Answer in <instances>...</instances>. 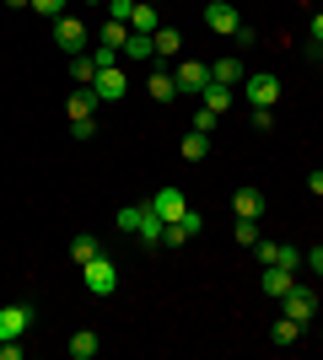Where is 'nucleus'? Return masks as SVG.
Here are the masks:
<instances>
[{
  "label": "nucleus",
  "instance_id": "8",
  "mask_svg": "<svg viewBox=\"0 0 323 360\" xmlns=\"http://www.w3.org/2000/svg\"><path fill=\"white\" fill-rule=\"evenodd\" d=\"M248 103H253V108H275V103H280V81H275L270 70L248 75Z\"/></svg>",
  "mask_w": 323,
  "mask_h": 360
},
{
  "label": "nucleus",
  "instance_id": "29",
  "mask_svg": "<svg viewBox=\"0 0 323 360\" xmlns=\"http://www.w3.org/2000/svg\"><path fill=\"white\" fill-rule=\"evenodd\" d=\"M178 226H184V231H189V242H194V237H200V231H205V215L184 210V215H178Z\"/></svg>",
  "mask_w": 323,
  "mask_h": 360
},
{
  "label": "nucleus",
  "instance_id": "4",
  "mask_svg": "<svg viewBox=\"0 0 323 360\" xmlns=\"http://www.w3.org/2000/svg\"><path fill=\"white\" fill-rule=\"evenodd\" d=\"M253 258H259L264 269H270V264H280V269H296V264H308V253H296V248H286V242H253Z\"/></svg>",
  "mask_w": 323,
  "mask_h": 360
},
{
  "label": "nucleus",
  "instance_id": "26",
  "mask_svg": "<svg viewBox=\"0 0 323 360\" xmlns=\"http://www.w3.org/2000/svg\"><path fill=\"white\" fill-rule=\"evenodd\" d=\"M97 38H103L108 49H124V38H129V22H113V16H108V22H103V32H97Z\"/></svg>",
  "mask_w": 323,
  "mask_h": 360
},
{
  "label": "nucleus",
  "instance_id": "14",
  "mask_svg": "<svg viewBox=\"0 0 323 360\" xmlns=\"http://www.w3.org/2000/svg\"><path fill=\"white\" fill-rule=\"evenodd\" d=\"M232 210L248 215V221H259V215H264V194H259V188H237V194H232Z\"/></svg>",
  "mask_w": 323,
  "mask_h": 360
},
{
  "label": "nucleus",
  "instance_id": "2",
  "mask_svg": "<svg viewBox=\"0 0 323 360\" xmlns=\"http://www.w3.org/2000/svg\"><path fill=\"white\" fill-rule=\"evenodd\" d=\"M32 328V301H11V307H0V345L6 339H22Z\"/></svg>",
  "mask_w": 323,
  "mask_h": 360
},
{
  "label": "nucleus",
  "instance_id": "37",
  "mask_svg": "<svg viewBox=\"0 0 323 360\" xmlns=\"http://www.w3.org/2000/svg\"><path fill=\"white\" fill-rule=\"evenodd\" d=\"M81 6H108V0H81Z\"/></svg>",
  "mask_w": 323,
  "mask_h": 360
},
{
  "label": "nucleus",
  "instance_id": "5",
  "mask_svg": "<svg viewBox=\"0 0 323 360\" xmlns=\"http://www.w3.org/2000/svg\"><path fill=\"white\" fill-rule=\"evenodd\" d=\"M54 44L65 54H87V27H81V16H54Z\"/></svg>",
  "mask_w": 323,
  "mask_h": 360
},
{
  "label": "nucleus",
  "instance_id": "23",
  "mask_svg": "<svg viewBox=\"0 0 323 360\" xmlns=\"http://www.w3.org/2000/svg\"><path fill=\"white\" fill-rule=\"evenodd\" d=\"M162 226H167V221H162V215H146V221H140V231H135V242H140V248H156V242H162Z\"/></svg>",
  "mask_w": 323,
  "mask_h": 360
},
{
  "label": "nucleus",
  "instance_id": "6",
  "mask_svg": "<svg viewBox=\"0 0 323 360\" xmlns=\"http://www.w3.org/2000/svg\"><path fill=\"white\" fill-rule=\"evenodd\" d=\"M280 307H286V317H296V323H308V317L318 312V290H312V285H291L286 296H280Z\"/></svg>",
  "mask_w": 323,
  "mask_h": 360
},
{
  "label": "nucleus",
  "instance_id": "30",
  "mask_svg": "<svg viewBox=\"0 0 323 360\" xmlns=\"http://www.w3.org/2000/svg\"><path fill=\"white\" fill-rule=\"evenodd\" d=\"M32 11H38V16H49V22H54V16H65V0H32Z\"/></svg>",
  "mask_w": 323,
  "mask_h": 360
},
{
  "label": "nucleus",
  "instance_id": "11",
  "mask_svg": "<svg viewBox=\"0 0 323 360\" xmlns=\"http://www.w3.org/2000/svg\"><path fill=\"white\" fill-rule=\"evenodd\" d=\"M65 119H70V124L97 119V91L92 86H76V91H70V103H65Z\"/></svg>",
  "mask_w": 323,
  "mask_h": 360
},
{
  "label": "nucleus",
  "instance_id": "27",
  "mask_svg": "<svg viewBox=\"0 0 323 360\" xmlns=\"http://www.w3.org/2000/svg\"><path fill=\"white\" fill-rule=\"evenodd\" d=\"M232 237L243 242V248H253V242H259V221H248V215H237V226H232Z\"/></svg>",
  "mask_w": 323,
  "mask_h": 360
},
{
  "label": "nucleus",
  "instance_id": "1",
  "mask_svg": "<svg viewBox=\"0 0 323 360\" xmlns=\"http://www.w3.org/2000/svg\"><path fill=\"white\" fill-rule=\"evenodd\" d=\"M81 280H87V290H92V296H113V290H119V264H113V258H87V264H81Z\"/></svg>",
  "mask_w": 323,
  "mask_h": 360
},
{
  "label": "nucleus",
  "instance_id": "17",
  "mask_svg": "<svg viewBox=\"0 0 323 360\" xmlns=\"http://www.w3.org/2000/svg\"><path fill=\"white\" fill-rule=\"evenodd\" d=\"M70 81H76V86H92V81H97V60H92V49H87V54H70Z\"/></svg>",
  "mask_w": 323,
  "mask_h": 360
},
{
  "label": "nucleus",
  "instance_id": "19",
  "mask_svg": "<svg viewBox=\"0 0 323 360\" xmlns=\"http://www.w3.org/2000/svg\"><path fill=\"white\" fill-rule=\"evenodd\" d=\"M146 91H151L156 103L167 108V103H172V97H178V81H172V75H167V70H156V75H151V81H146Z\"/></svg>",
  "mask_w": 323,
  "mask_h": 360
},
{
  "label": "nucleus",
  "instance_id": "12",
  "mask_svg": "<svg viewBox=\"0 0 323 360\" xmlns=\"http://www.w3.org/2000/svg\"><path fill=\"white\" fill-rule=\"evenodd\" d=\"M259 285H264V296H275V301H280V296H286V290L296 285V269H280V264H270Z\"/></svg>",
  "mask_w": 323,
  "mask_h": 360
},
{
  "label": "nucleus",
  "instance_id": "22",
  "mask_svg": "<svg viewBox=\"0 0 323 360\" xmlns=\"http://www.w3.org/2000/svg\"><path fill=\"white\" fill-rule=\"evenodd\" d=\"M146 215H151V205H124V210H119V231H124V237H135Z\"/></svg>",
  "mask_w": 323,
  "mask_h": 360
},
{
  "label": "nucleus",
  "instance_id": "16",
  "mask_svg": "<svg viewBox=\"0 0 323 360\" xmlns=\"http://www.w3.org/2000/svg\"><path fill=\"white\" fill-rule=\"evenodd\" d=\"M243 60H232V54H227V60H215L210 65V81H215V86H237V81H243Z\"/></svg>",
  "mask_w": 323,
  "mask_h": 360
},
{
  "label": "nucleus",
  "instance_id": "28",
  "mask_svg": "<svg viewBox=\"0 0 323 360\" xmlns=\"http://www.w3.org/2000/svg\"><path fill=\"white\" fill-rule=\"evenodd\" d=\"M296 339H302V323H296V317H280L275 323V345H296Z\"/></svg>",
  "mask_w": 323,
  "mask_h": 360
},
{
  "label": "nucleus",
  "instance_id": "25",
  "mask_svg": "<svg viewBox=\"0 0 323 360\" xmlns=\"http://www.w3.org/2000/svg\"><path fill=\"white\" fill-rule=\"evenodd\" d=\"M97 253H103V242H97L92 231H81V237L70 242V258H76V264H87V258H97Z\"/></svg>",
  "mask_w": 323,
  "mask_h": 360
},
{
  "label": "nucleus",
  "instance_id": "21",
  "mask_svg": "<svg viewBox=\"0 0 323 360\" xmlns=\"http://www.w3.org/2000/svg\"><path fill=\"white\" fill-rule=\"evenodd\" d=\"M151 38H156V54H162V60H172V54L184 49V32H178V27H156Z\"/></svg>",
  "mask_w": 323,
  "mask_h": 360
},
{
  "label": "nucleus",
  "instance_id": "10",
  "mask_svg": "<svg viewBox=\"0 0 323 360\" xmlns=\"http://www.w3.org/2000/svg\"><path fill=\"white\" fill-rule=\"evenodd\" d=\"M151 210L162 215V221H178V215L189 210V199H184V188H172V183H167V188H156V194H151Z\"/></svg>",
  "mask_w": 323,
  "mask_h": 360
},
{
  "label": "nucleus",
  "instance_id": "32",
  "mask_svg": "<svg viewBox=\"0 0 323 360\" xmlns=\"http://www.w3.org/2000/svg\"><path fill=\"white\" fill-rule=\"evenodd\" d=\"M97 129H103V124H97V119H87V124H70V135H76V140H92Z\"/></svg>",
  "mask_w": 323,
  "mask_h": 360
},
{
  "label": "nucleus",
  "instance_id": "13",
  "mask_svg": "<svg viewBox=\"0 0 323 360\" xmlns=\"http://www.w3.org/2000/svg\"><path fill=\"white\" fill-rule=\"evenodd\" d=\"M65 349H70V360H92L97 349H103V339H97L92 328H76V333H70V345H65Z\"/></svg>",
  "mask_w": 323,
  "mask_h": 360
},
{
  "label": "nucleus",
  "instance_id": "31",
  "mask_svg": "<svg viewBox=\"0 0 323 360\" xmlns=\"http://www.w3.org/2000/svg\"><path fill=\"white\" fill-rule=\"evenodd\" d=\"M248 119H253V129H275V108H253Z\"/></svg>",
  "mask_w": 323,
  "mask_h": 360
},
{
  "label": "nucleus",
  "instance_id": "34",
  "mask_svg": "<svg viewBox=\"0 0 323 360\" xmlns=\"http://www.w3.org/2000/svg\"><path fill=\"white\" fill-rule=\"evenodd\" d=\"M312 44H318V49H323V11H318V16H312Z\"/></svg>",
  "mask_w": 323,
  "mask_h": 360
},
{
  "label": "nucleus",
  "instance_id": "20",
  "mask_svg": "<svg viewBox=\"0 0 323 360\" xmlns=\"http://www.w3.org/2000/svg\"><path fill=\"white\" fill-rule=\"evenodd\" d=\"M205 156H210V135H205V129H189L184 135V162H205Z\"/></svg>",
  "mask_w": 323,
  "mask_h": 360
},
{
  "label": "nucleus",
  "instance_id": "36",
  "mask_svg": "<svg viewBox=\"0 0 323 360\" xmlns=\"http://www.w3.org/2000/svg\"><path fill=\"white\" fill-rule=\"evenodd\" d=\"M6 6H16V11H22V6H32V0H6Z\"/></svg>",
  "mask_w": 323,
  "mask_h": 360
},
{
  "label": "nucleus",
  "instance_id": "24",
  "mask_svg": "<svg viewBox=\"0 0 323 360\" xmlns=\"http://www.w3.org/2000/svg\"><path fill=\"white\" fill-rule=\"evenodd\" d=\"M200 97H205V108H210L215 119H221V113H227V108H232V86H215V81H210V86L200 91Z\"/></svg>",
  "mask_w": 323,
  "mask_h": 360
},
{
  "label": "nucleus",
  "instance_id": "7",
  "mask_svg": "<svg viewBox=\"0 0 323 360\" xmlns=\"http://www.w3.org/2000/svg\"><path fill=\"white\" fill-rule=\"evenodd\" d=\"M92 91H97V103H124V91H129V81H124V70H119V65H108V70H97Z\"/></svg>",
  "mask_w": 323,
  "mask_h": 360
},
{
  "label": "nucleus",
  "instance_id": "15",
  "mask_svg": "<svg viewBox=\"0 0 323 360\" xmlns=\"http://www.w3.org/2000/svg\"><path fill=\"white\" fill-rule=\"evenodd\" d=\"M162 27V16H156L151 0H135V11H129V32H156Z\"/></svg>",
  "mask_w": 323,
  "mask_h": 360
},
{
  "label": "nucleus",
  "instance_id": "9",
  "mask_svg": "<svg viewBox=\"0 0 323 360\" xmlns=\"http://www.w3.org/2000/svg\"><path fill=\"white\" fill-rule=\"evenodd\" d=\"M172 81H178V91H205L210 86V65L205 60H184L178 70H172Z\"/></svg>",
  "mask_w": 323,
  "mask_h": 360
},
{
  "label": "nucleus",
  "instance_id": "18",
  "mask_svg": "<svg viewBox=\"0 0 323 360\" xmlns=\"http://www.w3.org/2000/svg\"><path fill=\"white\" fill-rule=\"evenodd\" d=\"M124 54H129V60H156V38L151 32H129V38H124Z\"/></svg>",
  "mask_w": 323,
  "mask_h": 360
},
{
  "label": "nucleus",
  "instance_id": "35",
  "mask_svg": "<svg viewBox=\"0 0 323 360\" xmlns=\"http://www.w3.org/2000/svg\"><path fill=\"white\" fill-rule=\"evenodd\" d=\"M308 188H312V194L323 199V172H312V178H308Z\"/></svg>",
  "mask_w": 323,
  "mask_h": 360
},
{
  "label": "nucleus",
  "instance_id": "3",
  "mask_svg": "<svg viewBox=\"0 0 323 360\" xmlns=\"http://www.w3.org/2000/svg\"><path fill=\"white\" fill-rule=\"evenodd\" d=\"M205 27L221 32V38H237L243 16H237V6H232V0H210V6H205Z\"/></svg>",
  "mask_w": 323,
  "mask_h": 360
},
{
  "label": "nucleus",
  "instance_id": "33",
  "mask_svg": "<svg viewBox=\"0 0 323 360\" xmlns=\"http://www.w3.org/2000/svg\"><path fill=\"white\" fill-rule=\"evenodd\" d=\"M308 264H312V274H318V280H323V242H318V248H312V253H308Z\"/></svg>",
  "mask_w": 323,
  "mask_h": 360
}]
</instances>
